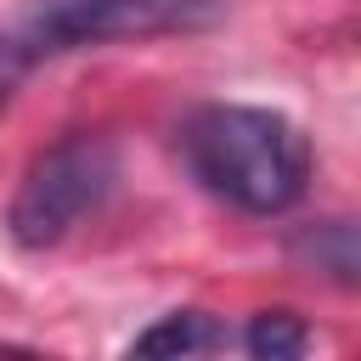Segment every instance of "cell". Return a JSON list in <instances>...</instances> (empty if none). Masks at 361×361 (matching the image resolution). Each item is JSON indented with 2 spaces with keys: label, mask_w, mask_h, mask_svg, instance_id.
<instances>
[{
  "label": "cell",
  "mask_w": 361,
  "mask_h": 361,
  "mask_svg": "<svg viewBox=\"0 0 361 361\" xmlns=\"http://www.w3.org/2000/svg\"><path fill=\"white\" fill-rule=\"evenodd\" d=\"M118 186V141L102 130H68L39 147L6 203V237L23 254L68 243Z\"/></svg>",
  "instance_id": "cell-3"
},
{
  "label": "cell",
  "mask_w": 361,
  "mask_h": 361,
  "mask_svg": "<svg viewBox=\"0 0 361 361\" xmlns=\"http://www.w3.org/2000/svg\"><path fill=\"white\" fill-rule=\"evenodd\" d=\"M175 152L209 197L254 220L288 214L310 192V169H316L310 135L288 113L248 107V102L192 107L175 124Z\"/></svg>",
  "instance_id": "cell-1"
},
{
  "label": "cell",
  "mask_w": 361,
  "mask_h": 361,
  "mask_svg": "<svg viewBox=\"0 0 361 361\" xmlns=\"http://www.w3.org/2000/svg\"><path fill=\"white\" fill-rule=\"evenodd\" d=\"M226 17V0H39L0 28V102L23 90V79L68 51L197 34Z\"/></svg>",
  "instance_id": "cell-2"
},
{
  "label": "cell",
  "mask_w": 361,
  "mask_h": 361,
  "mask_svg": "<svg viewBox=\"0 0 361 361\" xmlns=\"http://www.w3.org/2000/svg\"><path fill=\"white\" fill-rule=\"evenodd\" d=\"M220 344H226V327L209 310H169L130 338V355H203Z\"/></svg>",
  "instance_id": "cell-5"
},
{
  "label": "cell",
  "mask_w": 361,
  "mask_h": 361,
  "mask_svg": "<svg viewBox=\"0 0 361 361\" xmlns=\"http://www.w3.org/2000/svg\"><path fill=\"white\" fill-rule=\"evenodd\" d=\"M243 350H248L254 361H293V355L310 350V327H305V316H293V310H259V316H248V327H243Z\"/></svg>",
  "instance_id": "cell-6"
},
{
  "label": "cell",
  "mask_w": 361,
  "mask_h": 361,
  "mask_svg": "<svg viewBox=\"0 0 361 361\" xmlns=\"http://www.w3.org/2000/svg\"><path fill=\"white\" fill-rule=\"evenodd\" d=\"M288 254L310 276H327L333 288H355L361 282V243H355V220H344V214L299 226L293 243H288Z\"/></svg>",
  "instance_id": "cell-4"
}]
</instances>
